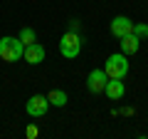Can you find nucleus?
<instances>
[{
	"mask_svg": "<svg viewBox=\"0 0 148 139\" xmlns=\"http://www.w3.org/2000/svg\"><path fill=\"white\" fill-rule=\"evenodd\" d=\"M22 52H25V45L20 38H10V35L0 38V60L3 62H17Z\"/></svg>",
	"mask_w": 148,
	"mask_h": 139,
	"instance_id": "f257e3e1",
	"label": "nucleus"
},
{
	"mask_svg": "<svg viewBox=\"0 0 148 139\" xmlns=\"http://www.w3.org/2000/svg\"><path fill=\"white\" fill-rule=\"evenodd\" d=\"M104 72L109 75V80H123L128 75V60L123 52L119 55H109L104 62Z\"/></svg>",
	"mask_w": 148,
	"mask_h": 139,
	"instance_id": "f03ea898",
	"label": "nucleus"
},
{
	"mask_svg": "<svg viewBox=\"0 0 148 139\" xmlns=\"http://www.w3.org/2000/svg\"><path fill=\"white\" fill-rule=\"evenodd\" d=\"M59 52H62V57L67 60H74V57H79L82 52V38L77 35V32H64L62 40H59Z\"/></svg>",
	"mask_w": 148,
	"mask_h": 139,
	"instance_id": "7ed1b4c3",
	"label": "nucleus"
},
{
	"mask_svg": "<svg viewBox=\"0 0 148 139\" xmlns=\"http://www.w3.org/2000/svg\"><path fill=\"white\" fill-rule=\"evenodd\" d=\"M25 109H27V114H30V117H45V114H47V109H49V99H47L45 95H32L30 99H27Z\"/></svg>",
	"mask_w": 148,
	"mask_h": 139,
	"instance_id": "20e7f679",
	"label": "nucleus"
},
{
	"mask_svg": "<svg viewBox=\"0 0 148 139\" xmlns=\"http://www.w3.org/2000/svg\"><path fill=\"white\" fill-rule=\"evenodd\" d=\"M106 82H109V75H106L104 70H91L89 77H86V90L91 95H99V92H104Z\"/></svg>",
	"mask_w": 148,
	"mask_h": 139,
	"instance_id": "39448f33",
	"label": "nucleus"
},
{
	"mask_svg": "<svg viewBox=\"0 0 148 139\" xmlns=\"http://www.w3.org/2000/svg\"><path fill=\"white\" fill-rule=\"evenodd\" d=\"M109 30H111V35H114V38H119V40H121L123 35L133 32V20H131V17H126V15H116L114 20H111Z\"/></svg>",
	"mask_w": 148,
	"mask_h": 139,
	"instance_id": "423d86ee",
	"label": "nucleus"
},
{
	"mask_svg": "<svg viewBox=\"0 0 148 139\" xmlns=\"http://www.w3.org/2000/svg\"><path fill=\"white\" fill-rule=\"evenodd\" d=\"M45 47L40 42H32V45H25V52H22V57H25V62H30V65H40L45 60Z\"/></svg>",
	"mask_w": 148,
	"mask_h": 139,
	"instance_id": "0eeeda50",
	"label": "nucleus"
},
{
	"mask_svg": "<svg viewBox=\"0 0 148 139\" xmlns=\"http://www.w3.org/2000/svg\"><path fill=\"white\" fill-rule=\"evenodd\" d=\"M104 95L109 97V99H121L123 95H126V87H123V82L121 80H109L106 82V87H104Z\"/></svg>",
	"mask_w": 148,
	"mask_h": 139,
	"instance_id": "6e6552de",
	"label": "nucleus"
},
{
	"mask_svg": "<svg viewBox=\"0 0 148 139\" xmlns=\"http://www.w3.org/2000/svg\"><path fill=\"white\" fill-rule=\"evenodd\" d=\"M121 52L123 55H136L138 52V47H141V38H136L133 32H128V35H123L121 38Z\"/></svg>",
	"mask_w": 148,
	"mask_h": 139,
	"instance_id": "1a4fd4ad",
	"label": "nucleus"
},
{
	"mask_svg": "<svg viewBox=\"0 0 148 139\" xmlns=\"http://www.w3.org/2000/svg\"><path fill=\"white\" fill-rule=\"evenodd\" d=\"M47 99H49V104H54V107H64V104L69 102V97H67L64 90H52L47 95Z\"/></svg>",
	"mask_w": 148,
	"mask_h": 139,
	"instance_id": "9d476101",
	"label": "nucleus"
},
{
	"mask_svg": "<svg viewBox=\"0 0 148 139\" xmlns=\"http://www.w3.org/2000/svg\"><path fill=\"white\" fill-rule=\"evenodd\" d=\"M20 40H22V45H32V42H37V35H35L32 27H22L20 30Z\"/></svg>",
	"mask_w": 148,
	"mask_h": 139,
	"instance_id": "9b49d317",
	"label": "nucleus"
},
{
	"mask_svg": "<svg viewBox=\"0 0 148 139\" xmlns=\"http://www.w3.org/2000/svg\"><path fill=\"white\" fill-rule=\"evenodd\" d=\"M133 35L136 38H148V25H143V22H133Z\"/></svg>",
	"mask_w": 148,
	"mask_h": 139,
	"instance_id": "f8f14e48",
	"label": "nucleus"
},
{
	"mask_svg": "<svg viewBox=\"0 0 148 139\" xmlns=\"http://www.w3.org/2000/svg\"><path fill=\"white\" fill-rule=\"evenodd\" d=\"M25 134H27V139H35V137H37V134H40V129H37V127H35V124H30V127H27V129H25Z\"/></svg>",
	"mask_w": 148,
	"mask_h": 139,
	"instance_id": "ddd939ff",
	"label": "nucleus"
},
{
	"mask_svg": "<svg viewBox=\"0 0 148 139\" xmlns=\"http://www.w3.org/2000/svg\"><path fill=\"white\" fill-rule=\"evenodd\" d=\"M77 30H79V22L72 20V22H69V32H77Z\"/></svg>",
	"mask_w": 148,
	"mask_h": 139,
	"instance_id": "4468645a",
	"label": "nucleus"
}]
</instances>
